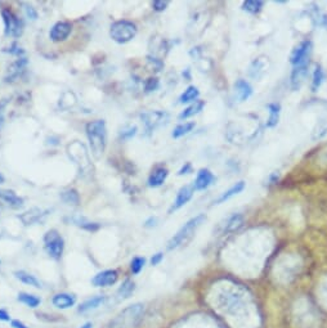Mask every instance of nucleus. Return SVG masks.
<instances>
[{"label": "nucleus", "instance_id": "f257e3e1", "mask_svg": "<svg viewBox=\"0 0 327 328\" xmlns=\"http://www.w3.org/2000/svg\"><path fill=\"white\" fill-rule=\"evenodd\" d=\"M85 131H87L88 140L91 144L92 155L96 160H100L102 158L107 146L106 122L103 120L91 121L85 126Z\"/></svg>", "mask_w": 327, "mask_h": 328}, {"label": "nucleus", "instance_id": "f03ea898", "mask_svg": "<svg viewBox=\"0 0 327 328\" xmlns=\"http://www.w3.org/2000/svg\"><path fill=\"white\" fill-rule=\"evenodd\" d=\"M144 304L135 303L116 314L109 323V328H138L144 317Z\"/></svg>", "mask_w": 327, "mask_h": 328}, {"label": "nucleus", "instance_id": "7ed1b4c3", "mask_svg": "<svg viewBox=\"0 0 327 328\" xmlns=\"http://www.w3.org/2000/svg\"><path fill=\"white\" fill-rule=\"evenodd\" d=\"M205 221H206L205 214H200L197 217L188 220L187 223L184 224L181 229L178 230V232L173 235L172 238L169 239L166 248H168L169 251H173L175 250V248H179L182 247V246L187 245L188 242L193 238V235H195V233L197 232V229H199L200 226L203 225Z\"/></svg>", "mask_w": 327, "mask_h": 328}, {"label": "nucleus", "instance_id": "20e7f679", "mask_svg": "<svg viewBox=\"0 0 327 328\" xmlns=\"http://www.w3.org/2000/svg\"><path fill=\"white\" fill-rule=\"evenodd\" d=\"M67 153H69L70 158L75 162L78 166L79 171L83 177H92L94 173V167L92 165L91 157L87 151V147L79 140L70 143L67 146Z\"/></svg>", "mask_w": 327, "mask_h": 328}, {"label": "nucleus", "instance_id": "39448f33", "mask_svg": "<svg viewBox=\"0 0 327 328\" xmlns=\"http://www.w3.org/2000/svg\"><path fill=\"white\" fill-rule=\"evenodd\" d=\"M135 35H137V26L133 22L125 19L113 22L109 28V36L118 44L129 43Z\"/></svg>", "mask_w": 327, "mask_h": 328}, {"label": "nucleus", "instance_id": "423d86ee", "mask_svg": "<svg viewBox=\"0 0 327 328\" xmlns=\"http://www.w3.org/2000/svg\"><path fill=\"white\" fill-rule=\"evenodd\" d=\"M44 248L52 259L59 260L63 255V250H65V241H63L62 235L59 234L56 229L48 230L44 235Z\"/></svg>", "mask_w": 327, "mask_h": 328}, {"label": "nucleus", "instance_id": "0eeeda50", "mask_svg": "<svg viewBox=\"0 0 327 328\" xmlns=\"http://www.w3.org/2000/svg\"><path fill=\"white\" fill-rule=\"evenodd\" d=\"M1 17L4 21V32L6 36L12 37H19L23 34V22L18 18L13 12L9 9L1 10Z\"/></svg>", "mask_w": 327, "mask_h": 328}, {"label": "nucleus", "instance_id": "6e6552de", "mask_svg": "<svg viewBox=\"0 0 327 328\" xmlns=\"http://www.w3.org/2000/svg\"><path fill=\"white\" fill-rule=\"evenodd\" d=\"M140 120L143 122L146 131L156 130L157 127L166 125L169 122V115L164 111H150L140 115Z\"/></svg>", "mask_w": 327, "mask_h": 328}, {"label": "nucleus", "instance_id": "1a4fd4ad", "mask_svg": "<svg viewBox=\"0 0 327 328\" xmlns=\"http://www.w3.org/2000/svg\"><path fill=\"white\" fill-rule=\"evenodd\" d=\"M312 54V41L306 40L302 43L293 50L291 56H290V62L293 66L299 65H309V58Z\"/></svg>", "mask_w": 327, "mask_h": 328}, {"label": "nucleus", "instance_id": "9d476101", "mask_svg": "<svg viewBox=\"0 0 327 328\" xmlns=\"http://www.w3.org/2000/svg\"><path fill=\"white\" fill-rule=\"evenodd\" d=\"M118 279V273L113 269H107L98 273L92 279V285L96 287H109L115 285Z\"/></svg>", "mask_w": 327, "mask_h": 328}, {"label": "nucleus", "instance_id": "9b49d317", "mask_svg": "<svg viewBox=\"0 0 327 328\" xmlns=\"http://www.w3.org/2000/svg\"><path fill=\"white\" fill-rule=\"evenodd\" d=\"M71 31H72L71 23H70V22L61 21V22H57L56 25L50 28L49 36L50 39H52V41H54V43H59V41L66 40V39L70 36Z\"/></svg>", "mask_w": 327, "mask_h": 328}, {"label": "nucleus", "instance_id": "f8f14e48", "mask_svg": "<svg viewBox=\"0 0 327 328\" xmlns=\"http://www.w3.org/2000/svg\"><path fill=\"white\" fill-rule=\"evenodd\" d=\"M269 61L267 57H258L251 62L249 67V76L254 80H259L268 71Z\"/></svg>", "mask_w": 327, "mask_h": 328}, {"label": "nucleus", "instance_id": "ddd939ff", "mask_svg": "<svg viewBox=\"0 0 327 328\" xmlns=\"http://www.w3.org/2000/svg\"><path fill=\"white\" fill-rule=\"evenodd\" d=\"M251 94H252V88L246 80L240 79V80H237L236 83L233 84V97L236 102L238 103L245 102V101H247V99L251 97Z\"/></svg>", "mask_w": 327, "mask_h": 328}, {"label": "nucleus", "instance_id": "4468645a", "mask_svg": "<svg viewBox=\"0 0 327 328\" xmlns=\"http://www.w3.org/2000/svg\"><path fill=\"white\" fill-rule=\"evenodd\" d=\"M193 192H195V189H193V186H184L179 189V192H178L177 198H175V201L173 202V205L169 209V214H172L173 211L179 210L181 208H183L184 205L188 204L191 198H192Z\"/></svg>", "mask_w": 327, "mask_h": 328}, {"label": "nucleus", "instance_id": "2eb2a0df", "mask_svg": "<svg viewBox=\"0 0 327 328\" xmlns=\"http://www.w3.org/2000/svg\"><path fill=\"white\" fill-rule=\"evenodd\" d=\"M215 182L214 174L209 170V169H201L197 173V178L193 183V189L195 191H204V189L209 188L213 183Z\"/></svg>", "mask_w": 327, "mask_h": 328}, {"label": "nucleus", "instance_id": "dca6fc26", "mask_svg": "<svg viewBox=\"0 0 327 328\" xmlns=\"http://www.w3.org/2000/svg\"><path fill=\"white\" fill-rule=\"evenodd\" d=\"M26 66H27V59L22 58V57L19 59H17L14 63H12V65L8 67V71H6L5 75L6 83H13V81H16L18 78H21L22 74L25 72Z\"/></svg>", "mask_w": 327, "mask_h": 328}, {"label": "nucleus", "instance_id": "f3484780", "mask_svg": "<svg viewBox=\"0 0 327 328\" xmlns=\"http://www.w3.org/2000/svg\"><path fill=\"white\" fill-rule=\"evenodd\" d=\"M52 304L56 308H58V309H70V308H72L76 304V296L72 294H66V292L56 294L52 297Z\"/></svg>", "mask_w": 327, "mask_h": 328}, {"label": "nucleus", "instance_id": "a211bd4d", "mask_svg": "<svg viewBox=\"0 0 327 328\" xmlns=\"http://www.w3.org/2000/svg\"><path fill=\"white\" fill-rule=\"evenodd\" d=\"M47 213L48 211H43L38 208H34L31 209V210L23 213L22 215H19L18 218L22 223L25 224L26 226H28V225H34V224L41 221V219L47 215Z\"/></svg>", "mask_w": 327, "mask_h": 328}, {"label": "nucleus", "instance_id": "6ab92c4d", "mask_svg": "<svg viewBox=\"0 0 327 328\" xmlns=\"http://www.w3.org/2000/svg\"><path fill=\"white\" fill-rule=\"evenodd\" d=\"M309 65H299L294 66L293 72H291V78H290V83H291V88L293 90H298L302 87L303 81L306 79L307 72H308Z\"/></svg>", "mask_w": 327, "mask_h": 328}, {"label": "nucleus", "instance_id": "aec40b11", "mask_svg": "<svg viewBox=\"0 0 327 328\" xmlns=\"http://www.w3.org/2000/svg\"><path fill=\"white\" fill-rule=\"evenodd\" d=\"M0 200L12 209H21L23 206V198L17 196L16 192L9 189H0Z\"/></svg>", "mask_w": 327, "mask_h": 328}, {"label": "nucleus", "instance_id": "412c9836", "mask_svg": "<svg viewBox=\"0 0 327 328\" xmlns=\"http://www.w3.org/2000/svg\"><path fill=\"white\" fill-rule=\"evenodd\" d=\"M106 301V296H102V295H98V296L91 297V299H88L85 300L84 303H81L78 308V312L81 313V314H84V313L91 312V310L98 309L100 307H102L103 304Z\"/></svg>", "mask_w": 327, "mask_h": 328}, {"label": "nucleus", "instance_id": "4be33fe9", "mask_svg": "<svg viewBox=\"0 0 327 328\" xmlns=\"http://www.w3.org/2000/svg\"><path fill=\"white\" fill-rule=\"evenodd\" d=\"M168 175L169 170L166 167H157L151 173L150 178H148V186L152 187V188H157V187L162 186Z\"/></svg>", "mask_w": 327, "mask_h": 328}, {"label": "nucleus", "instance_id": "5701e85b", "mask_svg": "<svg viewBox=\"0 0 327 328\" xmlns=\"http://www.w3.org/2000/svg\"><path fill=\"white\" fill-rule=\"evenodd\" d=\"M243 189H245V182H242V180H241V182L233 184V186H232L229 189H227L225 192L221 193V195L219 196L218 200L215 201V204L220 205V204H223V202L228 201V200L233 197V196H236V195H238V193L242 192Z\"/></svg>", "mask_w": 327, "mask_h": 328}, {"label": "nucleus", "instance_id": "b1692460", "mask_svg": "<svg viewBox=\"0 0 327 328\" xmlns=\"http://www.w3.org/2000/svg\"><path fill=\"white\" fill-rule=\"evenodd\" d=\"M13 274H14V277H16L19 282L25 283V285L32 286V287L35 288H41L40 281L35 276L30 274V273L25 272V270H17V272H14Z\"/></svg>", "mask_w": 327, "mask_h": 328}, {"label": "nucleus", "instance_id": "393cba45", "mask_svg": "<svg viewBox=\"0 0 327 328\" xmlns=\"http://www.w3.org/2000/svg\"><path fill=\"white\" fill-rule=\"evenodd\" d=\"M205 107V101H200L197 99L196 102H193L192 105L188 106L187 109H184L183 112H181V115H179V120H186V118H190L192 116L197 115L200 112L203 111V109Z\"/></svg>", "mask_w": 327, "mask_h": 328}, {"label": "nucleus", "instance_id": "a878e982", "mask_svg": "<svg viewBox=\"0 0 327 328\" xmlns=\"http://www.w3.org/2000/svg\"><path fill=\"white\" fill-rule=\"evenodd\" d=\"M242 225H243V217L242 215H240V214H234V215H232V217L225 221V225L224 228H223V233L225 234V233L236 232V230L240 229Z\"/></svg>", "mask_w": 327, "mask_h": 328}, {"label": "nucleus", "instance_id": "bb28decb", "mask_svg": "<svg viewBox=\"0 0 327 328\" xmlns=\"http://www.w3.org/2000/svg\"><path fill=\"white\" fill-rule=\"evenodd\" d=\"M17 300H18L19 303L25 304L26 307L32 308V309H34V308H38L41 304L40 297L36 296V295L28 294V292H19L18 296H17Z\"/></svg>", "mask_w": 327, "mask_h": 328}, {"label": "nucleus", "instance_id": "cd10ccee", "mask_svg": "<svg viewBox=\"0 0 327 328\" xmlns=\"http://www.w3.org/2000/svg\"><path fill=\"white\" fill-rule=\"evenodd\" d=\"M135 291V283L131 279H125L117 290V296L120 299H129Z\"/></svg>", "mask_w": 327, "mask_h": 328}, {"label": "nucleus", "instance_id": "c85d7f7f", "mask_svg": "<svg viewBox=\"0 0 327 328\" xmlns=\"http://www.w3.org/2000/svg\"><path fill=\"white\" fill-rule=\"evenodd\" d=\"M269 109V118L267 121V127H274L278 124L280 120V113H281V106L277 103H271L268 105Z\"/></svg>", "mask_w": 327, "mask_h": 328}, {"label": "nucleus", "instance_id": "c756f323", "mask_svg": "<svg viewBox=\"0 0 327 328\" xmlns=\"http://www.w3.org/2000/svg\"><path fill=\"white\" fill-rule=\"evenodd\" d=\"M61 200H62L65 204L72 205V206H78L79 202H80V197H79L78 191L75 189H67V191H63L61 193Z\"/></svg>", "mask_w": 327, "mask_h": 328}, {"label": "nucleus", "instance_id": "7c9ffc66", "mask_svg": "<svg viewBox=\"0 0 327 328\" xmlns=\"http://www.w3.org/2000/svg\"><path fill=\"white\" fill-rule=\"evenodd\" d=\"M195 122L193 121H190V122H183V124H179L177 127L174 129V131H173V138H175V139H178V138H181V136H184L187 135L188 133H191V131L195 129Z\"/></svg>", "mask_w": 327, "mask_h": 328}, {"label": "nucleus", "instance_id": "2f4dec72", "mask_svg": "<svg viewBox=\"0 0 327 328\" xmlns=\"http://www.w3.org/2000/svg\"><path fill=\"white\" fill-rule=\"evenodd\" d=\"M200 96V92L196 87H188L187 89L184 90V93L182 94L179 98L181 103H190V102H196L197 98Z\"/></svg>", "mask_w": 327, "mask_h": 328}, {"label": "nucleus", "instance_id": "473e14b6", "mask_svg": "<svg viewBox=\"0 0 327 328\" xmlns=\"http://www.w3.org/2000/svg\"><path fill=\"white\" fill-rule=\"evenodd\" d=\"M263 5L264 3L260 0H246L242 3V9L251 13V14H258L263 9Z\"/></svg>", "mask_w": 327, "mask_h": 328}, {"label": "nucleus", "instance_id": "72a5a7b5", "mask_svg": "<svg viewBox=\"0 0 327 328\" xmlns=\"http://www.w3.org/2000/svg\"><path fill=\"white\" fill-rule=\"evenodd\" d=\"M72 221H74V224H76L78 226H80V228H83V229L85 230H89V232H96V230H98L101 228V224L88 221V220L84 219V218H74Z\"/></svg>", "mask_w": 327, "mask_h": 328}, {"label": "nucleus", "instance_id": "f704fd0d", "mask_svg": "<svg viewBox=\"0 0 327 328\" xmlns=\"http://www.w3.org/2000/svg\"><path fill=\"white\" fill-rule=\"evenodd\" d=\"M325 81V71L321 66H317L313 72V80H312V90L317 92L318 88L321 87Z\"/></svg>", "mask_w": 327, "mask_h": 328}, {"label": "nucleus", "instance_id": "c9c22d12", "mask_svg": "<svg viewBox=\"0 0 327 328\" xmlns=\"http://www.w3.org/2000/svg\"><path fill=\"white\" fill-rule=\"evenodd\" d=\"M144 265H146V259H144V257L142 256L134 257L130 263L131 273H133V274H139V273L142 272V269L144 268Z\"/></svg>", "mask_w": 327, "mask_h": 328}, {"label": "nucleus", "instance_id": "e433bc0d", "mask_svg": "<svg viewBox=\"0 0 327 328\" xmlns=\"http://www.w3.org/2000/svg\"><path fill=\"white\" fill-rule=\"evenodd\" d=\"M19 5L22 6V10H23V13H25V16L27 17L28 19H32V21H35V19L38 18V12H36V9H35L34 6L30 5V4L27 3H19Z\"/></svg>", "mask_w": 327, "mask_h": 328}, {"label": "nucleus", "instance_id": "4c0bfd02", "mask_svg": "<svg viewBox=\"0 0 327 328\" xmlns=\"http://www.w3.org/2000/svg\"><path fill=\"white\" fill-rule=\"evenodd\" d=\"M137 134V126H125L121 131H120V139L128 140Z\"/></svg>", "mask_w": 327, "mask_h": 328}, {"label": "nucleus", "instance_id": "58836bf2", "mask_svg": "<svg viewBox=\"0 0 327 328\" xmlns=\"http://www.w3.org/2000/svg\"><path fill=\"white\" fill-rule=\"evenodd\" d=\"M159 88V80L156 78H150L144 81V90L146 93H151L153 90H156Z\"/></svg>", "mask_w": 327, "mask_h": 328}, {"label": "nucleus", "instance_id": "ea45409f", "mask_svg": "<svg viewBox=\"0 0 327 328\" xmlns=\"http://www.w3.org/2000/svg\"><path fill=\"white\" fill-rule=\"evenodd\" d=\"M9 101L10 99L8 98V97L0 101V129H1L4 125V120H5V118H4V113H5V109L6 106H8V103H9Z\"/></svg>", "mask_w": 327, "mask_h": 328}, {"label": "nucleus", "instance_id": "a19ab883", "mask_svg": "<svg viewBox=\"0 0 327 328\" xmlns=\"http://www.w3.org/2000/svg\"><path fill=\"white\" fill-rule=\"evenodd\" d=\"M169 5V1H164V0H155V1H152V9L155 10V12H164V10L168 8Z\"/></svg>", "mask_w": 327, "mask_h": 328}, {"label": "nucleus", "instance_id": "79ce46f5", "mask_svg": "<svg viewBox=\"0 0 327 328\" xmlns=\"http://www.w3.org/2000/svg\"><path fill=\"white\" fill-rule=\"evenodd\" d=\"M162 260H164V254H162V252H157V254H155L151 257V265H159Z\"/></svg>", "mask_w": 327, "mask_h": 328}, {"label": "nucleus", "instance_id": "37998d69", "mask_svg": "<svg viewBox=\"0 0 327 328\" xmlns=\"http://www.w3.org/2000/svg\"><path fill=\"white\" fill-rule=\"evenodd\" d=\"M9 313L6 312L5 309H0V322H10Z\"/></svg>", "mask_w": 327, "mask_h": 328}, {"label": "nucleus", "instance_id": "c03bdc74", "mask_svg": "<svg viewBox=\"0 0 327 328\" xmlns=\"http://www.w3.org/2000/svg\"><path fill=\"white\" fill-rule=\"evenodd\" d=\"M5 52H9L10 54H14V56H22V54H23V53H25V50L23 49H21V48H18L17 47V45H13L12 48H10V49H8V50H5Z\"/></svg>", "mask_w": 327, "mask_h": 328}, {"label": "nucleus", "instance_id": "a18cd8bd", "mask_svg": "<svg viewBox=\"0 0 327 328\" xmlns=\"http://www.w3.org/2000/svg\"><path fill=\"white\" fill-rule=\"evenodd\" d=\"M10 327L12 328H28L25 323L22 322V321H18V319H12V321H10Z\"/></svg>", "mask_w": 327, "mask_h": 328}, {"label": "nucleus", "instance_id": "49530a36", "mask_svg": "<svg viewBox=\"0 0 327 328\" xmlns=\"http://www.w3.org/2000/svg\"><path fill=\"white\" fill-rule=\"evenodd\" d=\"M191 164H186V166H183L181 170L178 171V175H184V174H188V171H191Z\"/></svg>", "mask_w": 327, "mask_h": 328}, {"label": "nucleus", "instance_id": "de8ad7c7", "mask_svg": "<svg viewBox=\"0 0 327 328\" xmlns=\"http://www.w3.org/2000/svg\"><path fill=\"white\" fill-rule=\"evenodd\" d=\"M156 221H157V219H156V218H150V219L147 220L146 223H144V226H147V228H151V226H155L156 225Z\"/></svg>", "mask_w": 327, "mask_h": 328}, {"label": "nucleus", "instance_id": "09e8293b", "mask_svg": "<svg viewBox=\"0 0 327 328\" xmlns=\"http://www.w3.org/2000/svg\"><path fill=\"white\" fill-rule=\"evenodd\" d=\"M80 328H93V323H92V322H87V323H84V325L81 326Z\"/></svg>", "mask_w": 327, "mask_h": 328}, {"label": "nucleus", "instance_id": "8fccbe9b", "mask_svg": "<svg viewBox=\"0 0 327 328\" xmlns=\"http://www.w3.org/2000/svg\"><path fill=\"white\" fill-rule=\"evenodd\" d=\"M1 183H4V177L0 174V184H1Z\"/></svg>", "mask_w": 327, "mask_h": 328}]
</instances>
